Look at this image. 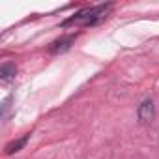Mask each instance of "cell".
Returning <instances> with one entry per match:
<instances>
[{"label": "cell", "mask_w": 159, "mask_h": 159, "mask_svg": "<svg viewBox=\"0 0 159 159\" xmlns=\"http://www.w3.org/2000/svg\"><path fill=\"white\" fill-rule=\"evenodd\" d=\"M112 4H99V6H92V8H86V10H81L79 13H75L73 17H69L64 26L67 25H79V26H94L98 23H101L109 11H111Z\"/></svg>", "instance_id": "1"}, {"label": "cell", "mask_w": 159, "mask_h": 159, "mask_svg": "<svg viewBox=\"0 0 159 159\" xmlns=\"http://www.w3.org/2000/svg\"><path fill=\"white\" fill-rule=\"evenodd\" d=\"M75 38H77V34H67V36H62V38L54 39L49 45V52L51 54H62V52H66L75 43Z\"/></svg>", "instance_id": "2"}, {"label": "cell", "mask_w": 159, "mask_h": 159, "mask_svg": "<svg viewBox=\"0 0 159 159\" xmlns=\"http://www.w3.org/2000/svg\"><path fill=\"white\" fill-rule=\"evenodd\" d=\"M137 114H139V120H140L142 124H150V122L153 120V116H155V105H153V101H152V99H144V101L139 105Z\"/></svg>", "instance_id": "3"}, {"label": "cell", "mask_w": 159, "mask_h": 159, "mask_svg": "<svg viewBox=\"0 0 159 159\" xmlns=\"http://www.w3.org/2000/svg\"><path fill=\"white\" fill-rule=\"evenodd\" d=\"M15 73H17V67L15 64H10V62H4L0 66V79H2V83H10L15 79Z\"/></svg>", "instance_id": "4"}, {"label": "cell", "mask_w": 159, "mask_h": 159, "mask_svg": "<svg viewBox=\"0 0 159 159\" xmlns=\"http://www.w3.org/2000/svg\"><path fill=\"white\" fill-rule=\"evenodd\" d=\"M28 139H30V133H28V135H23L21 139H17V140H13V142H10V144L6 146V153H8V155H11V153H15V152L23 150V148H25V144L28 142Z\"/></svg>", "instance_id": "5"}]
</instances>
